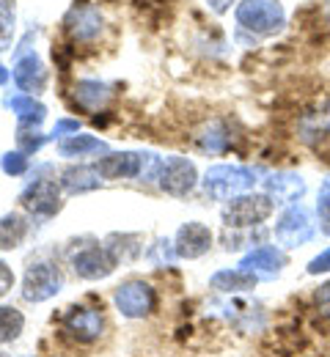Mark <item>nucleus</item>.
Wrapping results in <instances>:
<instances>
[{"mask_svg":"<svg viewBox=\"0 0 330 357\" xmlns=\"http://www.w3.org/2000/svg\"><path fill=\"white\" fill-rule=\"evenodd\" d=\"M237 22L256 33H276L283 25V8L276 0H250L237 8Z\"/></svg>","mask_w":330,"mask_h":357,"instance_id":"nucleus-1","label":"nucleus"},{"mask_svg":"<svg viewBox=\"0 0 330 357\" xmlns=\"http://www.w3.org/2000/svg\"><path fill=\"white\" fill-rule=\"evenodd\" d=\"M317 234V228L311 223L308 212L303 206H292L281 215V220L276 225V239L283 248H300L306 242H311Z\"/></svg>","mask_w":330,"mask_h":357,"instance_id":"nucleus-2","label":"nucleus"},{"mask_svg":"<svg viewBox=\"0 0 330 357\" xmlns=\"http://www.w3.org/2000/svg\"><path fill=\"white\" fill-rule=\"evenodd\" d=\"M253 171H245V168H232V165H218L212 168L207 178H204V187L209 195L215 198H229L234 192H242L253 184Z\"/></svg>","mask_w":330,"mask_h":357,"instance_id":"nucleus-3","label":"nucleus"},{"mask_svg":"<svg viewBox=\"0 0 330 357\" xmlns=\"http://www.w3.org/2000/svg\"><path fill=\"white\" fill-rule=\"evenodd\" d=\"M273 212V201L264 198V195H242L234 198L226 212H223V220L229 225H256L262 220H267Z\"/></svg>","mask_w":330,"mask_h":357,"instance_id":"nucleus-4","label":"nucleus"},{"mask_svg":"<svg viewBox=\"0 0 330 357\" xmlns=\"http://www.w3.org/2000/svg\"><path fill=\"white\" fill-rule=\"evenodd\" d=\"M163 187L168 190V192H174V195H185L193 190V184H195V168L190 165L188 160H168L165 165H163Z\"/></svg>","mask_w":330,"mask_h":357,"instance_id":"nucleus-5","label":"nucleus"},{"mask_svg":"<svg viewBox=\"0 0 330 357\" xmlns=\"http://www.w3.org/2000/svg\"><path fill=\"white\" fill-rule=\"evenodd\" d=\"M209 245H212V234L201 223H188L177 236V250H179V256H188V259L204 256L209 250Z\"/></svg>","mask_w":330,"mask_h":357,"instance_id":"nucleus-6","label":"nucleus"},{"mask_svg":"<svg viewBox=\"0 0 330 357\" xmlns=\"http://www.w3.org/2000/svg\"><path fill=\"white\" fill-rule=\"evenodd\" d=\"M14 80H17V86L22 91H33V93H36V91L45 89L47 72H45V66L39 63L36 55H28V58L17 61V66H14Z\"/></svg>","mask_w":330,"mask_h":357,"instance_id":"nucleus-7","label":"nucleus"},{"mask_svg":"<svg viewBox=\"0 0 330 357\" xmlns=\"http://www.w3.org/2000/svg\"><path fill=\"white\" fill-rule=\"evenodd\" d=\"M283 253L278 250V248H273V245H264V248H256L253 253H248L245 259H242V264L239 267L248 269V272H253V269H262L264 275H278L283 267Z\"/></svg>","mask_w":330,"mask_h":357,"instance_id":"nucleus-8","label":"nucleus"},{"mask_svg":"<svg viewBox=\"0 0 330 357\" xmlns=\"http://www.w3.org/2000/svg\"><path fill=\"white\" fill-rule=\"evenodd\" d=\"M264 187L267 192L276 198V204H289V201H297L303 192H306V181L294 174H278V176L264 178Z\"/></svg>","mask_w":330,"mask_h":357,"instance_id":"nucleus-9","label":"nucleus"},{"mask_svg":"<svg viewBox=\"0 0 330 357\" xmlns=\"http://www.w3.org/2000/svg\"><path fill=\"white\" fill-rule=\"evenodd\" d=\"M25 204L33 209V212H42V215H52L58 209V187L52 181H36L28 192H25Z\"/></svg>","mask_w":330,"mask_h":357,"instance_id":"nucleus-10","label":"nucleus"},{"mask_svg":"<svg viewBox=\"0 0 330 357\" xmlns=\"http://www.w3.org/2000/svg\"><path fill=\"white\" fill-rule=\"evenodd\" d=\"M138 165H141V157L138 154H113V157H107V160L99 162V174L107 178L135 176L138 174Z\"/></svg>","mask_w":330,"mask_h":357,"instance_id":"nucleus-11","label":"nucleus"},{"mask_svg":"<svg viewBox=\"0 0 330 357\" xmlns=\"http://www.w3.org/2000/svg\"><path fill=\"white\" fill-rule=\"evenodd\" d=\"M212 286L220 289V291H245V289H253L256 286V275L248 272V269H223L212 278Z\"/></svg>","mask_w":330,"mask_h":357,"instance_id":"nucleus-12","label":"nucleus"},{"mask_svg":"<svg viewBox=\"0 0 330 357\" xmlns=\"http://www.w3.org/2000/svg\"><path fill=\"white\" fill-rule=\"evenodd\" d=\"M69 22H75L72 31H75L77 39H91V36L99 33V28H102V17L96 14L94 8H80V11H75V14L69 17Z\"/></svg>","mask_w":330,"mask_h":357,"instance_id":"nucleus-13","label":"nucleus"},{"mask_svg":"<svg viewBox=\"0 0 330 357\" xmlns=\"http://www.w3.org/2000/svg\"><path fill=\"white\" fill-rule=\"evenodd\" d=\"M151 303V291L141 286V283H133V286H127V289H121L119 291V305H124L130 313L141 311Z\"/></svg>","mask_w":330,"mask_h":357,"instance_id":"nucleus-14","label":"nucleus"},{"mask_svg":"<svg viewBox=\"0 0 330 357\" xmlns=\"http://www.w3.org/2000/svg\"><path fill=\"white\" fill-rule=\"evenodd\" d=\"M77 269L83 272V275H89V278H94V275H105V272H110V261L99 253V250H89V253H83L80 259H77Z\"/></svg>","mask_w":330,"mask_h":357,"instance_id":"nucleus-15","label":"nucleus"},{"mask_svg":"<svg viewBox=\"0 0 330 357\" xmlns=\"http://www.w3.org/2000/svg\"><path fill=\"white\" fill-rule=\"evenodd\" d=\"M11 110L20 113V119H25V121H42L45 119V107L39 102H33V96H14Z\"/></svg>","mask_w":330,"mask_h":357,"instance_id":"nucleus-16","label":"nucleus"},{"mask_svg":"<svg viewBox=\"0 0 330 357\" xmlns=\"http://www.w3.org/2000/svg\"><path fill=\"white\" fill-rule=\"evenodd\" d=\"M77 99L86 105V107H96V105H102L105 99H107V89L102 86V83H91V80H83V83H77Z\"/></svg>","mask_w":330,"mask_h":357,"instance_id":"nucleus-17","label":"nucleus"},{"mask_svg":"<svg viewBox=\"0 0 330 357\" xmlns=\"http://www.w3.org/2000/svg\"><path fill=\"white\" fill-rule=\"evenodd\" d=\"M25 234V223L20 218H3L0 220V248H14Z\"/></svg>","mask_w":330,"mask_h":357,"instance_id":"nucleus-18","label":"nucleus"},{"mask_svg":"<svg viewBox=\"0 0 330 357\" xmlns=\"http://www.w3.org/2000/svg\"><path fill=\"white\" fill-rule=\"evenodd\" d=\"M96 149H102V143L94 140V137H89V135H75V137L61 143L63 154H83V151H96Z\"/></svg>","mask_w":330,"mask_h":357,"instance_id":"nucleus-19","label":"nucleus"},{"mask_svg":"<svg viewBox=\"0 0 330 357\" xmlns=\"http://www.w3.org/2000/svg\"><path fill=\"white\" fill-rule=\"evenodd\" d=\"M14 33V0H0V45H8Z\"/></svg>","mask_w":330,"mask_h":357,"instance_id":"nucleus-20","label":"nucleus"},{"mask_svg":"<svg viewBox=\"0 0 330 357\" xmlns=\"http://www.w3.org/2000/svg\"><path fill=\"white\" fill-rule=\"evenodd\" d=\"M317 215H320L322 231L330 234V178L320 187V195H317Z\"/></svg>","mask_w":330,"mask_h":357,"instance_id":"nucleus-21","label":"nucleus"},{"mask_svg":"<svg viewBox=\"0 0 330 357\" xmlns=\"http://www.w3.org/2000/svg\"><path fill=\"white\" fill-rule=\"evenodd\" d=\"M314 308H317V313H320L325 321H330V280L317 289V294H314Z\"/></svg>","mask_w":330,"mask_h":357,"instance_id":"nucleus-22","label":"nucleus"},{"mask_svg":"<svg viewBox=\"0 0 330 357\" xmlns=\"http://www.w3.org/2000/svg\"><path fill=\"white\" fill-rule=\"evenodd\" d=\"M89 176H91V174L83 171V168H80V171H69V174H66V187H69V190H89V187L96 184V178H89Z\"/></svg>","mask_w":330,"mask_h":357,"instance_id":"nucleus-23","label":"nucleus"},{"mask_svg":"<svg viewBox=\"0 0 330 357\" xmlns=\"http://www.w3.org/2000/svg\"><path fill=\"white\" fill-rule=\"evenodd\" d=\"M325 272H330V245L308 261V275H325Z\"/></svg>","mask_w":330,"mask_h":357,"instance_id":"nucleus-24","label":"nucleus"},{"mask_svg":"<svg viewBox=\"0 0 330 357\" xmlns=\"http://www.w3.org/2000/svg\"><path fill=\"white\" fill-rule=\"evenodd\" d=\"M3 171L6 174H22L25 171V157L22 154H6L3 157Z\"/></svg>","mask_w":330,"mask_h":357,"instance_id":"nucleus-25","label":"nucleus"},{"mask_svg":"<svg viewBox=\"0 0 330 357\" xmlns=\"http://www.w3.org/2000/svg\"><path fill=\"white\" fill-rule=\"evenodd\" d=\"M8 283H11V275H8V269L0 264V294L8 289Z\"/></svg>","mask_w":330,"mask_h":357,"instance_id":"nucleus-26","label":"nucleus"},{"mask_svg":"<svg viewBox=\"0 0 330 357\" xmlns=\"http://www.w3.org/2000/svg\"><path fill=\"white\" fill-rule=\"evenodd\" d=\"M55 132H77V121H61L55 127Z\"/></svg>","mask_w":330,"mask_h":357,"instance_id":"nucleus-27","label":"nucleus"},{"mask_svg":"<svg viewBox=\"0 0 330 357\" xmlns=\"http://www.w3.org/2000/svg\"><path fill=\"white\" fill-rule=\"evenodd\" d=\"M209 3H212V8H215L218 14H223V11L229 8V3H232V0H209Z\"/></svg>","mask_w":330,"mask_h":357,"instance_id":"nucleus-28","label":"nucleus"},{"mask_svg":"<svg viewBox=\"0 0 330 357\" xmlns=\"http://www.w3.org/2000/svg\"><path fill=\"white\" fill-rule=\"evenodd\" d=\"M8 83V72L3 69V63H0V86H6Z\"/></svg>","mask_w":330,"mask_h":357,"instance_id":"nucleus-29","label":"nucleus"},{"mask_svg":"<svg viewBox=\"0 0 330 357\" xmlns=\"http://www.w3.org/2000/svg\"><path fill=\"white\" fill-rule=\"evenodd\" d=\"M325 20H328V25H330V3L325 6Z\"/></svg>","mask_w":330,"mask_h":357,"instance_id":"nucleus-30","label":"nucleus"}]
</instances>
